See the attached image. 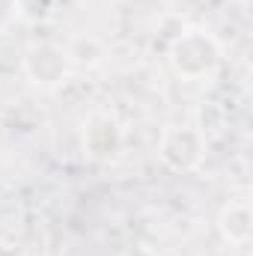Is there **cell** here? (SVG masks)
Here are the masks:
<instances>
[{
    "mask_svg": "<svg viewBox=\"0 0 253 256\" xmlns=\"http://www.w3.org/2000/svg\"><path fill=\"white\" fill-rule=\"evenodd\" d=\"M173 63L179 72L188 74L190 63H196L194 74H202V72H212L218 66V48L214 42L202 33V30H188L179 42H176V51H173Z\"/></svg>",
    "mask_w": 253,
    "mask_h": 256,
    "instance_id": "obj_1",
    "label": "cell"
}]
</instances>
